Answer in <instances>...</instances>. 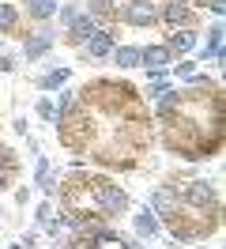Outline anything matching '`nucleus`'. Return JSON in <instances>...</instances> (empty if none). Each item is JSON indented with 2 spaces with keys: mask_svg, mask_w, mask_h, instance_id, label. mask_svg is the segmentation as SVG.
<instances>
[{
  "mask_svg": "<svg viewBox=\"0 0 226 249\" xmlns=\"http://www.w3.org/2000/svg\"><path fill=\"white\" fill-rule=\"evenodd\" d=\"M90 19H109L113 16V0H90Z\"/></svg>",
  "mask_w": 226,
  "mask_h": 249,
  "instance_id": "f3484780",
  "label": "nucleus"
},
{
  "mask_svg": "<svg viewBox=\"0 0 226 249\" xmlns=\"http://www.w3.org/2000/svg\"><path fill=\"white\" fill-rule=\"evenodd\" d=\"M87 189H90V200H94V208L102 212V219L128 212V196H124V189H121V185L105 181V178H87Z\"/></svg>",
  "mask_w": 226,
  "mask_h": 249,
  "instance_id": "f257e3e1",
  "label": "nucleus"
},
{
  "mask_svg": "<svg viewBox=\"0 0 226 249\" xmlns=\"http://www.w3.org/2000/svg\"><path fill=\"white\" fill-rule=\"evenodd\" d=\"M57 12H60V23H72V19L79 16V12H75L72 4H64V8H57Z\"/></svg>",
  "mask_w": 226,
  "mask_h": 249,
  "instance_id": "aec40b11",
  "label": "nucleus"
},
{
  "mask_svg": "<svg viewBox=\"0 0 226 249\" xmlns=\"http://www.w3.org/2000/svg\"><path fill=\"white\" fill-rule=\"evenodd\" d=\"M19 27V12H15V4H0V34H8Z\"/></svg>",
  "mask_w": 226,
  "mask_h": 249,
  "instance_id": "f8f14e48",
  "label": "nucleus"
},
{
  "mask_svg": "<svg viewBox=\"0 0 226 249\" xmlns=\"http://www.w3.org/2000/svg\"><path fill=\"white\" fill-rule=\"evenodd\" d=\"M12 68H15V61H12V57H0V72H12Z\"/></svg>",
  "mask_w": 226,
  "mask_h": 249,
  "instance_id": "412c9836",
  "label": "nucleus"
},
{
  "mask_svg": "<svg viewBox=\"0 0 226 249\" xmlns=\"http://www.w3.org/2000/svg\"><path fill=\"white\" fill-rule=\"evenodd\" d=\"M132 223H136V234H139V238H151V234H158V219H155V212H147V208H143V212H139Z\"/></svg>",
  "mask_w": 226,
  "mask_h": 249,
  "instance_id": "9d476101",
  "label": "nucleus"
},
{
  "mask_svg": "<svg viewBox=\"0 0 226 249\" xmlns=\"http://www.w3.org/2000/svg\"><path fill=\"white\" fill-rule=\"evenodd\" d=\"M121 19L132 27H151V23H158V8L151 0H128V4H121Z\"/></svg>",
  "mask_w": 226,
  "mask_h": 249,
  "instance_id": "7ed1b4c3",
  "label": "nucleus"
},
{
  "mask_svg": "<svg viewBox=\"0 0 226 249\" xmlns=\"http://www.w3.org/2000/svg\"><path fill=\"white\" fill-rule=\"evenodd\" d=\"M158 19H162L170 31H174V27H177V31H192L196 12L189 8V4H185V0H166L162 8H158Z\"/></svg>",
  "mask_w": 226,
  "mask_h": 249,
  "instance_id": "f03ea898",
  "label": "nucleus"
},
{
  "mask_svg": "<svg viewBox=\"0 0 226 249\" xmlns=\"http://www.w3.org/2000/svg\"><path fill=\"white\" fill-rule=\"evenodd\" d=\"M200 57L223 64V27H211V31H208V46L200 49Z\"/></svg>",
  "mask_w": 226,
  "mask_h": 249,
  "instance_id": "1a4fd4ad",
  "label": "nucleus"
},
{
  "mask_svg": "<svg viewBox=\"0 0 226 249\" xmlns=\"http://www.w3.org/2000/svg\"><path fill=\"white\" fill-rule=\"evenodd\" d=\"M38 223H42L49 234H57V231H60V219L53 215V208H49V204H42V208H38Z\"/></svg>",
  "mask_w": 226,
  "mask_h": 249,
  "instance_id": "2eb2a0df",
  "label": "nucleus"
},
{
  "mask_svg": "<svg viewBox=\"0 0 226 249\" xmlns=\"http://www.w3.org/2000/svg\"><path fill=\"white\" fill-rule=\"evenodd\" d=\"M113 61H117L121 68H136V64H139V49L136 46H121L117 53H113Z\"/></svg>",
  "mask_w": 226,
  "mask_h": 249,
  "instance_id": "ddd939ff",
  "label": "nucleus"
},
{
  "mask_svg": "<svg viewBox=\"0 0 226 249\" xmlns=\"http://www.w3.org/2000/svg\"><path fill=\"white\" fill-rule=\"evenodd\" d=\"M166 49L170 53H192L196 49V31H170V38H166Z\"/></svg>",
  "mask_w": 226,
  "mask_h": 249,
  "instance_id": "6e6552de",
  "label": "nucleus"
},
{
  "mask_svg": "<svg viewBox=\"0 0 226 249\" xmlns=\"http://www.w3.org/2000/svg\"><path fill=\"white\" fill-rule=\"evenodd\" d=\"M113 42H117V34L109 31V27H98L83 46H87V57H109V53H113Z\"/></svg>",
  "mask_w": 226,
  "mask_h": 249,
  "instance_id": "39448f33",
  "label": "nucleus"
},
{
  "mask_svg": "<svg viewBox=\"0 0 226 249\" xmlns=\"http://www.w3.org/2000/svg\"><path fill=\"white\" fill-rule=\"evenodd\" d=\"M15 174V159L8 147H0V189H8V178Z\"/></svg>",
  "mask_w": 226,
  "mask_h": 249,
  "instance_id": "4468645a",
  "label": "nucleus"
},
{
  "mask_svg": "<svg viewBox=\"0 0 226 249\" xmlns=\"http://www.w3.org/2000/svg\"><path fill=\"white\" fill-rule=\"evenodd\" d=\"M139 64H147V76L158 79L166 68L174 64V53H170L166 46H147V49H139Z\"/></svg>",
  "mask_w": 226,
  "mask_h": 249,
  "instance_id": "20e7f679",
  "label": "nucleus"
},
{
  "mask_svg": "<svg viewBox=\"0 0 226 249\" xmlns=\"http://www.w3.org/2000/svg\"><path fill=\"white\" fill-rule=\"evenodd\" d=\"M27 12L34 19H53V12H57V0H30Z\"/></svg>",
  "mask_w": 226,
  "mask_h": 249,
  "instance_id": "9b49d317",
  "label": "nucleus"
},
{
  "mask_svg": "<svg viewBox=\"0 0 226 249\" xmlns=\"http://www.w3.org/2000/svg\"><path fill=\"white\" fill-rule=\"evenodd\" d=\"M64 79H68V68H57V72H49V76L38 79V87H42V91H53V87H60Z\"/></svg>",
  "mask_w": 226,
  "mask_h": 249,
  "instance_id": "dca6fc26",
  "label": "nucleus"
},
{
  "mask_svg": "<svg viewBox=\"0 0 226 249\" xmlns=\"http://www.w3.org/2000/svg\"><path fill=\"white\" fill-rule=\"evenodd\" d=\"M38 113H42V117H49V121H60V109L53 106L49 98H42V102H38Z\"/></svg>",
  "mask_w": 226,
  "mask_h": 249,
  "instance_id": "a211bd4d",
  "label": "nucleus"
},
{
  "mask_svg": "<svg viewBox=\"0 0 226 249\" xmlns=\"http://www.w3.org/2000/svg\"><path fill=\"white\" fill-rule=\"evenodd\" d=\"M45 49H53V34H49V31H38L34 38L23 42V57H27V61H38Z\"/></svg>",
  "mask_w": 226,
  "mask_h": 249,
  "instance_id": "0eeeda50",
  "label": "nucleus"
},
{
  "mask_svg": "<svg viewBox=\"0 0 226 249\" xmlns=\"http://www.w3.org/2000/svg\"><path fill=\"white\" fill-rule=\"evenodd\" d=\"M98 31V19H90V16H75L72 23H68V42L72 46H83L90 34Z\"/></svg>",
  "mask_w": 226,
  "mask_h": 249,
  "instance_id": "423d86ee",
  "label": "nucleus"
},
{
  "mask_svg": "<svg viewBox=\"0 0 226 249\" xmlns=\"http://www.w3.org/2000/svg\"><path fill=\"white\" fill-rule=\"evenodd\" d=\"M174 76H185V79H189V76H196V64H192V61H181V64H174Z\"/></svg>",
  "mask_w": 226,
  "mask_h": 249,
  "instance_id": "6ab92c4d",
  "label": "nucleus"
}]
</instances>
